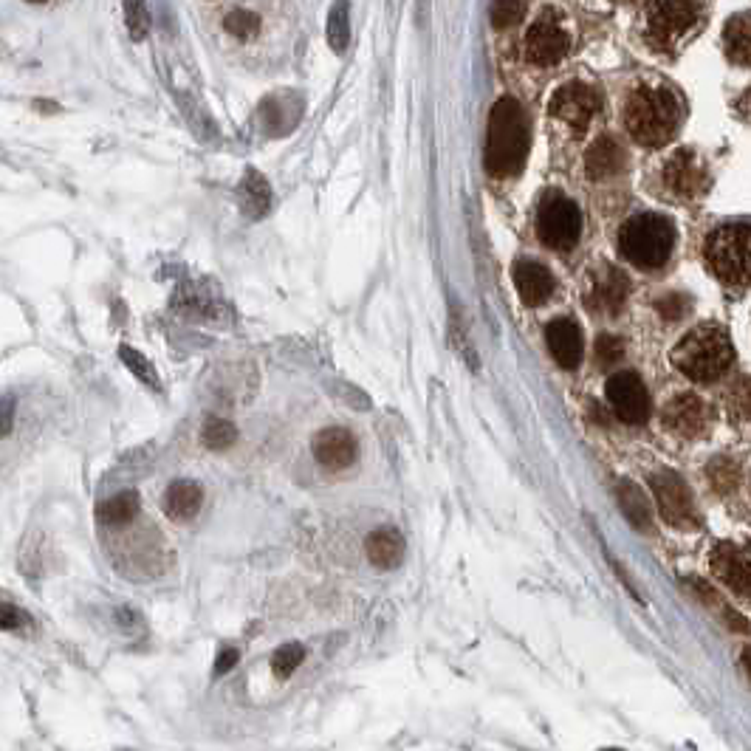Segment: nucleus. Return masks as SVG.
<instances>
[{"instance_id": "473e14b6", "label": "nucleus", "mask_w": 751, "mask_h": 751, "mask_svg": "<svg viewBox=\"0 0 751 751\" xmlns=\"http://www.w3.org/2000/svg\"><path fill=\"white\" fill-rule=\"evenodd\" d=\"M709 480H712L715 492L729 495L737 486V480H740V469H737V464H732L729 458H718V461L709 464Z\"/></svg>"}, {"instance_id": "c85d7f7f", "label": "nucleus", "mask_w": 751, "mask_h": 751, "mask_svg": "<svg viewBox=\"0 0 751 751\" xmlns=\"http://www.w3.org/2000/svg\"><path fill=\"white\" fill-rule=\"evenodd\" d=\"M305 650L303 644H283V647H277L272 656V670L277 678H291V672L297 670L300 664H303Z\"/></svg>"}, {"instance_id": "58836bf2", "label": "nucleus", "mask_w": 751, "mask_h": 751, "mask_svg": "<svg viewBox=\"0 0 751 751\" xmlns=\"http://www.w3.org/2000/svg\"><path fill=\"white\" fill-rule=\"evenodd\" d=\"M23 616H26L23 610H17L12 608L9 602H3V630H15V627H20V624L26 622Z\"/></svg>"}, {"instance_id": "5701e85b", "label": "nucleus", "mask_w": 751, "mask_h": 751, "mask_svg": "<svg viewBox=\"0 0 751 751\" xmlns=\"http://www.w3.org/2000/svg\"><path fill=\"white\" fill-rule=\"evenodd\" d=\"M616 500H619V509L627 517V523L636 528V531H644L650 534L653 531V506L647 503V497L641 492L636 483L630 480H619L616 486Z\"/></svg>"}, {"instance_id": "4468645a", "label": "nucleus", "mask_w": 751, "mask_h": 751, "mask_svg": "<svg viewBox=\"0 0 751 751\" xmlns=\"http://www.w3.org/2000/svg\"><path fill=\"white\" fill-rule=\"evenodd\" d=\"M709 404L695 393H684L664 407V427L684 438H698L709 427Z\"/></svg>"}, {"instance_id": "7ed1b4c3", "label": "nucleus", "mask_w": 751, "mask_h": 751, "mask_svg": "<svg viewBox=\"0 0 751 751\" xmlns=\"http://www.w3.org/2000/svg\"><path fill=\"white\" fill-rule=\"evenodd\" d=\"M735 362V348L720 325L692 328L672 351V365L698 384L718 382Z\"/></svg>"}, {"instance_id": "2eb2a0df", "label": "nucleus", "mask_w": 751, "mask_h": 751, "mask_svg": "<svg viewBox=\"0 0 751 751\" xmlns=\"http://www.w3.org/2000/svg\"><path fill=\"white\" fill-rule=\"evenodd\" d=\"M630 294V283L619 269L613 266H602L599 272L591 277V286L585 294V305L596 311V314H619L624 300Z\"/></svg>"}, {"instance_id": "6e6552de", "label": "nucleus", "mask_w": 751, "mask_h": 751, "mask_svg": "<svg viewBox=\"0 0 751 751\" xmlns=\"http://www.w3.org/2000/svg\"><path fill=\"white\" fill-rule=\"evenodd\" d=\"M653 495H656L658 512L661 517L670 523L672 528H684V531H692L698 528V509H695V500H692V492L684 480L678 478L675 472H658L653 475Z\"/></svg>"}, {"instance_id": "f3484780", "label": "nucleus", "mask_w": 751, "mask_h": 751, "mask_svg": "<svg viewBox=\"0 0 751 751\" xmlns=\"http://www.w3.org/2000/svg\"><path fill=\"white\" fill-rule=\"evenodd\" d=\"M548 351L557 359V365L565 370H574L582 362V334L571 320H554L545 328Z\"/></svg>"}, {"instance_id": "a211bd4d", "label": "nucleus", "mask_w": 751, "mask_h": 751, "mask_svg": "<svg viewBox=\"0 0 751 751\" xmlns=\"http://www.w3.org/2000/svg\"><path fill=\"white\" fill-rule=\"evenodd\" d=\"M514 286L526 305H543L554 291V277L537 260H520L514 263Z\"/></svg>"}, {"instance_id": "b1692460", "label": "nucleus", "mask_w": 751, "mask_h": 751, "mask_svg": "<svg viewBox=\"0 0 751 751\" xmlns=\"http://www.w3.org/2000/svg\"><path fill=\"white\" fill-rule=\"evenodd\" d=\"M723 51L735 65H751V15H735L726 23Z\"/></svg>"}, {"instance_id": "20e7f679", "label": "nucleus", "mask_w": 751, "mask_h": 751, "mask_svg": "<svg viewBox=\"0 0 751 751\" xmlns=\"http://www.w3.org/2000/svg\"><path fill=\"white\" fill-rule=\"evenodd\" d=\"M675 249V226L664 215L644 212L630 218L619 232V252L641 272L661 269Z\"/></svg>"}, {"instance_id": "bb28decb", "label": "nucleus", "mask_w": 751, "mask_h": 751, "mask_svg": "<svg viewBox=\"0 0 751 751\" xmlns=\"http://www.w3.org/2000/svg\"><path fill=\"white\" fill-rule=\"evenodd\" d=\"M351 43V6L348 0H336L331 15H328V46L336 54H342Z\"/></svg>"}, {"instance_id": "ea45409f", "label": "nucleus", "mask_w": 751, "mask_h": 751, "mask_svg": "<svg viewBox=\"0 0 751 751\" xmlns=\"http://www.w3.org/2000/svg\"><path fill=\"white\" fill-rule=\"evenodd\" d=\"M740 111L749 113V116H751V91L746 96H743V99H740Z\"/></svg>"}, {"instance_id": "423d86ee", "label": "nucleus", "mask_w": 751, "mask_h": 751, "mask_svg": "<svg viewBox=\"0 0 751 751\" xmlns=\"http://www.w3.org/2000/svg\"><path fill=\"white\" fill-rule=\"evenodd\" d=\"M698 17V0H653L647 9V40L661 51H670L695 29Z\"/></svg>"}, {"instance_id": "a878e982", "label": "nucleus", "mask_w": 751, "mask_h": 751, "mask_svg": "<svg viewBox=\"0 0 751 751\" xmlns=\"http://www.w3.org/2000/svg\"><path fill=\"white\" fill-rule=\"evenodd\" d=\"M96 514H99V520L102 523H108V526H125V523H130L136 514H139V495L136 492H119V495H113L111 500H105L99 509H96Z\"/></svg>"}, {"instance_id": "72a5a7b5", "label": "nucleus", "mask_w": 751, "mask_h": 751, "mask_svg": "<svg viewBox=\"0 0 751 751\" xmlns=\"http://www.w3.org/2000/svg\"><path fill=\"white\" fill-rule=\"evenodd\" d=\"M224 29L232 34V37H238V40H249V37H255V34L260 32V20H257L255 12L235 9V12L226 15Z\"/></svg>"}, {"instance_id": "2f4dec72", "label": "nucleus", "mask_w": 751, "mask_h": 751, "mask_svg": "<svg viewBox=\"0 0 751 751\" xmlns=\"http://www.w3.org/2000/svg\"><path fill=\"white\" fill-rule=\"evenodd\" d=\"M125 23L133 40H144L150 32V9L147 0H125Z\"/></svg>"}, {"instance_id": "f704fd0d", "label": "nucleus", "mask_w": 751, "mask_h": 751, "mask_svg": "<svg viewBox=\"0 0 751 751\" xmlns=\"http://www.w3.org/2000/svg\"><path fill=\"white\" fill-rule=\"evenodd\" d=\"M523 17V0H495L492 3V26L495 29H509L520 23Z\"/></svg>"}, {"instance_id": "f03ea898", "label": "nucleus", "mask_w": 751, "mask_h": 751, "mask_svg": "<svg viewBox=\"0 0 751 751\" xmlns=\"http://www.w3.org/2000/svg\"><path fill=\"white\" fill-rule=\"evenodd\" d=\"M681 125V102L670 88L641 85L624 102V128L644 147H661Z\"/></svg>"}, {"instance_id": "c756f323", "label": "nucleus", "mask_w": 751, "mask_h": 751, "mask_svg": "<svg viewBox=\"0 0 751 751\" xmlns=\"http://www.w3.org/2000/svg\"><path fill=\"white\" fill-rule=\"evenodd\" d=\"M726 407L735 421L751 424V379H740V382L729 390L726 396Z\"/></svg>"}, {"instance_id": "412c9836", "label": "nucleus", "mask_w": 751, "mask_h": 751, "mask_svg": "<svg viewBox=\"0 0 751 751\" xmlns=\"http://www.w3.org/2000/svg\"><path fill=\"white\" fill-rule=\"evenodd\" d=\"M303 99L297 94H274L263 102V128L272 136H286L288 130L300 122Z\"/></svg>"}, {"instance_id": "f8f14e48", "label": "nucleus", "mask_w": 751, "mask_h": 751, "mask_svg": "<svg viewBox=\"0 0 751 751\" xmlns=\"http://www.w3.org/2000/svg\"><path fill=\"white\" fill-rule=\"evenodd\" d=\"M709 568L729 591L740 593V596H751V548H743V545L735 543H718L712 557H709Z\"/></svg>"}, {"instance_id": "aec40b11", "label": "nucleus", "mask_w": 751, "mask_h": 751, "mask_svg": "<svg viewBox=\"0 0 751 751\" xmlns=\"http://www.w3.org/2000/svg\"><path fill=\"white\" fill-rule=\"evenodd\" d=\"M624 150L622 144L616 142L613 136H599L591 144L588 156H585V170L593 181H605V178L619 176L624 170Z\"/></svg>"}, {"instance_id": "a19ab883", "label": "nucleus", "mask_w": 751, "mask_h": 751, "mask_svg": "<svg viewBox=\"0 0 751 751\" xmlns=\"http://www.w3.org/2000/svg\"><path fill=\"white\" fill-rule=\"evenodd\" d=\"M743 667H746V672H749V678H751V647L743 650Z\"/></svg>"}, {"instance_id": "6ab92c4d", "label": "nucleus", "mask_w": 751, "mask_h": 751, "mask_svg": "<svg viewBox=\"0 0 751 751\" xmlns=\"http://www.w3.org/2000/svg\"><path fill=\"white\" fill-rule=\"evenodd\" d=\"M404 537H401L399 528H376L370 531L368 540H365V554L368 560L382 568V571H393L404 562Z\"/></svg>"}, {"instance_id": "4be33fe9", "label": "nucleus", "mask_w": 751, "mask_h": 751, "mask_svg": "<svg viewBox=\"0 0 751 751\" xmlns=\"http://www.w3.org/2000/svg\"><path fill=\"white\" fill-rule=\"evenodd\" d=\"M201 503H204V489L195 480H176L164 492V512L176 523L192 520L201 512Z\"/></svg>"}, {"instance_id": "9b49d317", "label": "nucleus", "mask_w": 751, "mask_h": 751, "mask_svg": "<svg viewBox=\"0 0 751 751\" xmlns=\"http://www.w3.org/2000/svg\"><path fill=\"white\" fill-rule=\"evenodd\" d=\"M608 401L624 424H644L650 418V393L636 373L622 370L608 379Z\"/></svg>"}, {"instance_id": "79ce46f5", "label": "nucleus", "mask_w": 751, "mask_h": 751, "mask_svg": "<svg viewBox=\"0 0 751 751\" xmlns=\"http://www.w3.org/2000/svg\"><path fill=\"white\" fill-rule=\"evenodd\" d=\"M29 3H43V0H29Z\"/></svg>"}, {"instance_id": "9d476101", "label": "nucleus", "mask_w": 751, "mask_h": 751, "mask_svg": "<svg viewBox=\"0 0 751 751\" xmlns=\"http://www.w3.org/2000/svg\"><path fill=\"white\" fill-rule=\"evenodd\" d=\"M599 108H602V96H599L596 88L585 85V82L562 85V88H557V94L551 96V102H548L551 116L565 122L576 133H582V130L591 125V119L596 116Z\"/></svg>"}, {"instance_id": "f257e3e1", "label": "nucleus", "mask_w": 751, "mask_h": 751, "mask_svg": "<svg viewBox=\"0 0 751 751\" xmlns=\"http://www.w3.org/2000/svg\"><path fill=\"white\" fill-rule=\"evenodd\" d=\"M528 119L512 96L497 99L489 113L486 133V170L495 178H512L523 170L528 156Z\"/></svg>"}, {"instance_id": "ddd939ff", "label": "nucleus", "mask_w": 751, "mask_h": 751, "mask_svg": "<svg viewBox=\"0 0 751 751\" xmlns=\"http://www.w3.org/2000/svg\"><path fill=\"white\" fill-rule=\"evenodd\" d=\"M664 184L678 198H698L706 190V164L692 150H678L664 164Z\"/></svg>"}, {"instance_id": "e433bc0d", "label": "nucleus", "mask_w": 751, "mask_h": 751, "mask_svg": "<svg viewBox=\"0 0 751 751\" xmlns=\"http://www.w3.org/2000/svg\"><path fill=\"white\" fill-rule=\"evenodd\" d=\"M658 314L664 317V320H678V317H684L689 308V300L684 294H678V291H672L667 297H661L656 303Z\"/></svg>"}, {"instance_id": "39448f33", "label": "nucleus", "mask_w": 751, "mask_h": 751, "mask_svg": "<svg viewBox=\"0 0 751 751\" xmlns=\"http://www.w3.org/2000/svg\"><path fill=\"white\" fill-rule=\"evenodd\" d=\"M706 263L726 286L751 283V226L726 224L706 240Z\"/></svg>"}, {"instance_id": "1a4fd4ad", "label": "nucleus", "mask_w": 751, "mask_h": 751, "mask_svg": "<svg viewBox=\"0 0 751 751\" xmlns=\"http://www.w3.org/2000/svg\"><path fill=\"white\" fill-rule=\"evenodd\" d=\"M568 48H571V37L562 29L560 15L554 9H545L526 34L528 63L543 65V68L557 65L568 54Z\"/></svg>"}, {"instance_id": "c9c22d12", "label": "nucleus", "mask_w": 751, "mask_h": 751, "mask_svg": "<svg viewBox=\"0 0 751 751\" xmlns=\"http://www.w3.org/2000/svg\"><path fill=\"white\" fill-rule=\"evenodd\" d=\"M596 359H599V365H616L619 359L624 356V342L619 336L613 334H602L596 339Z\"/></svg>"}, {"instance_id": "7c9ffc66", "label": "nucleus", "mask_w": 751, "mask_h": 751, "mask_svg": "<svg viewBox=\"0 0 751 751\" xmlns=\"http://www.w3.org/2000/svg\"><path fill=\"white\" fill-rule=\"evenodd\" d=\"M201 438H204V444H207L209 449H218V452H221V449L235 444L238 432H235V427H232L229 421H224V418H209L207 427L201 432Z\"/></svg>"}, {"instance_id": "37998d69", "label": "nucleus", "mask_w": 751, "mask_h": 751, "mask_svg": "<svg viewBox=\"0 0 751 751\" xmlns=\"http://www.w3.org/2000/svg\"><path fill=\"white\" fill-rule=\"evenodd\" d=\"M605 751H622V749H605Z\"/></svg>"}, {"instance_id": "4c0bfd02", "label": "nucleus", "mask_w": 751, "mask_h": 751, "mask_svg": "<svg viewBox=\"0 0 751 751\" xmlns=\"http://www.w3.org/2000/svg\"><path fill=\"white\" fill-rule=\"evenodd\" d=\"M238 650L235 647H226V650H221L218 653V661H215V675H224V672H229L235 664H238Z\"/></svg>"}, {"instance_id": "cd10ccee", "label": "nucleus", "mask_w": 751, "mask_h": 751, "mask_svg": "<svg viewBox=\"0 0 751 751\" xmlns=\"http://www.w3.org/2000/svg\"><path fill=\"white\" fill-rule=\"evenodd\" d=\"M119 356H122V362L128 365V370L139 379V382H144L147 387H153V390H159L161 379L159 373H156V368L150 365V359H144L142 353L133 351L130 345H122V348H119Z\"/></svg>"}, {"instance_id": "393cba45", "label": "nucleus", "mask_w": 751, "mask_h": 751, "mask_svg": "<svg viewBox=\"0 0 751 751\" xmlns=\"http://www.w3.org/2000/svg\"><path fill=\"white\" fill-rule=\"evenodd\" d=\"M240 198H243V209L252 218H260V215H266V209L272 204V190L257 170H246V176L240 181Z\"/></svg>"}, {"instance_id": "0eeeda50", "label": "nucleus", "mask_w": 751, "mask_h": 751, "mask_svg": "<svg viewBox=\"0 0 751 751\" xmlns=\"http://www.w3.org/2000/svg\"><path fill=\"white\" fill-rule=\"evenodd\" d=\"M537 235L548 249H557V252L576 246V240L582 235L579 207L565 195H548L537 212Z\"/></svg>"}, {"instance_id": "dca6fc26", "label": "nucleus", "mask_w": 751, "mask_h": 751, "mask_svg": "<svg viewBox=\"0 0 751 751\" xmlns=\"http://www.w3.org/2000/svg\"><path fill=\"white\" fill-rule=\"evenodd\" d=\"M359 447L351 432L342 427H328L314 438V458L325 469H348L356 461Z\"/></svg>"}]
</instances>
